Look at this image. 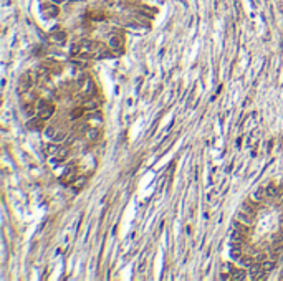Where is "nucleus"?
I'll return each mask as SVG.
<instances>
[{"label": "nucleus", "mask_w": 283, "mask_h": 281, "mask_svg": "<svg viewBox=\"0 0 283 281\" xmlns=\"http://www.w3.org/2000/svg\"><path fill=\"white\" fill-rule=\"evenodd\" d=\"M30 86H32V78H30V74H28V73H23V74L20 76V81H18V91H20V93H25V91L30 89Z\"/></svg>", "instance_id": "nucleus-4"}, {"label": "nucleus", "mask_w": 283, "mask_h": 281, "mask_svg": "<svg viewBox=\"0 0 283 281\" xmlns=\"http://www.w3.org/2000/svg\"><path fill=\"white\" fill-rule=\"evenodd\" d=\"M273 266H275V265H273V263H271V261H267V260H265V263H263V268H265V271H270V270H273Z\"/></svg>", "instance_id": "nucleus-14"}, {"label": "nucleus", "mask_w": 283, "mask_h": 281, "mask_svg": "<svg viewBox=\"0 0 283 281\" xmlns=\"http://www.w3.org/2000/svg\"><path fill=\"white\" fill-rule=\"evenodd\" d=\"M276 194H278V187L273 185V184L267 185V189H265V195H267V197H275Z\"/></svg>", "instance_id": "nucleus-6"}, {"label": "nucleus", "mask_w": 283, "mask_h": 281, "mask_svg": "<svg viewBox=\"0 0 283 281\" xmlns=\"http://www.w3.org/2000/svg\"><path fill=\"white\" fill-rule=\"evenodd\" d=\"M263 192H265L263 189H258V190L255 192V194H253V198H255V200H262V197H263Z\"/></svg>", "instance_id": "nucleus-13"}, {"label": "nucleus", "mask_w": 283, "mask_h": 281, "mask_svg": "<svg viewBox=\"0 0 283 281\" xmlns=\"http://www.w3.org/2000/svg\"><path fill=\"white\" fill-rule=\"evenodd\" d=\"M237 220H240L242 223H245V225H252V222H253V220H252V215L247 213V212H244V210L237 213Z\"/></svg>", "instance_id": "nucleus-5"}, {"label": "nucleus", "mask_w": 283, "mask_h": 281, "mask_svg": "<svg viewBox=\"0 0 283 281\" xmlns=\"http://www.w3.org/2000/svg\"><path fill=\"white\" fill-rule=\"evenodd\" d=\"M281 218H283V217H281ZM281 225H283V220H281Z\"/></svg>", "instance_id": "nucleus-17"}, {"label": "nucleus", "mask_w": 283, "mask_h": 281, "mask_svg": "<svg viewBox=\"0 0 283 281\" xmlns=\"http://www.w3.org/2000/svg\"><path fill=\"white\" fill-rule=\"evenodd\" d=\"M37 108H38V118H42L43 121L51 118L53 113H55V106H53V104H50V103H47V101H38Z\"/></svg>", "instance_id": "nucleus-1"}, {"label": "nucleus", "mask_w": 283, "mask_h": 281, "mask_svg": "<svg viewBox=\"0 0 283 281\" xmlns=\"http://www.w3.org/2000/svg\"><path fill=\"white\" fill-rule=\"evenodd\" d=\"M245 278V271L244 270H234L232 274H230V279H244Z\"/></svg>", "instance_id": "nucleus-8"}, {"label": "nucleus", "mask_w": 283, "mask_h": 281, "mask_svg": "<svg viewBox=\"0 0 283 281\" xmlns=\"http://www.w3.org/2000/svg\"><path fill=\"white\" fill-rule=\"evenodd\" d=\"M281 205H283V200H281Z\"/></svg>", "instance_id": "nucleus-18"}, {"label": "nucleus", "mask_w": 283, "mask_h": 281, "mask_svg": "<svg viewBox=\"0 0 283 281\" xmlns=\"http://www.w3.org/2000/svg\"><path fill=\"white\" fill-rule=\"evenodd\" d=\"M76 174H78V169L75 166L66 167V171L63 172V175L60 177L61 184H71V182H75V180H76Z\"/></svg>", "instance_id": "nucleus-3"}, {"label": "nucleus", "mask_w": 283, "mask_h": 281, "mask_svg": "<svg viewBox=\"0 0 283 281\" xmlns=\"http://www.w3.org/2000/svg\"><path fill=\"white\" fill-rule=\"evenodd\" d=\"M240 263H242L244 266L250 268V266L253 265V260H252V258H247V256H244V258H240Z\"/></svg>", "instance_id": "nucleus-12"}, {"label": "nucleus", "mask_w": 283, "mask_h": 281, "mask_svg": "<svg viewBox=\"0 0 283 281\" xmlns=\"http://www.w3.org/2000/svg\"><path fill=\"white\" fill-rule=\"evenodd\" d=\"M83 113H85L83 108H75V109L71 111V118H73V119H78V118H81V116H83Z\"/></svg>", "instance_id": "nucleus-9"}, {"label": "nucleus", "mask_w": 283, "mask_h": 281, "mask_svg": "<svg viewBox=\"0 0 283 281\" xmlns=\"http://www.w3.org/2000/svg\"><path fill=\"white\" fill-rule=\"evenodd\" d=\"M85 180H86L85 177H81V179H76V184H75L73 190H75V192H78V190H80V189H81V187L85 185Z\"/></svg>", "instance_id": "nucleus-11"}, {"label": "nucleus", "mask_w": 283, "mask_h": 281, "mask_svg": "<svg viewBox=\"0 0 283 281\" xmlns=\"http://www.w3.org/2000/svg\"><path fill=\"white\" fill-rule=\"evenodd\" d=\"M119 45H121L119 37H111L109 38V46H111V48H119Z\"/></svg>", "instance_id": "nucleus-10"}, {"label": "nucleus", "mask_w": 283, "mask_h": 281, "mask_svg": "<svg viewBox=\"0 0 283 281\" xmlns=\"http://www.w3.org/2000/svg\"><path fill=\"white\" fill-rule=\"evenodd\" d=\"M51 40H53V42L61 43V42H65V40H66V33H65V32H56V33L51 35Z\"/></svg>", "instance_id": "nucleus-7"}, {"label": "nucleus", "mask_w": 283, "mask_h": 281, "mask_svg": "<svg viewBox=\"0 0 283 281\" xmlns=\"http://www.w3.org/2000/svg\"><path fill=\"white\" fill-rule=\"evenodd\" d=\"M47 136H48V137H55V136H56V129H55L53 126L47 129Z\"/></svg>", "instance_id": "nucleus-15"}, {"label": "nucleus", "mask_w": 283, "mask_h": 281, "mask_svg": "<svg viewBox=\"0 0 283 281\" xmlns=\"http://www.w3.org/2000/svg\"><path fill=\"white\" fill-rule=\"evenodd\" d=\"M232 256H234V258L240 256V248H239V245H234V248H232Z\"/></svg>", "instance_id": "nucleus-16"}, {"label": "nucleus", "mask_w": 283, "mask_h": 281, "mask_svg": "<svg viewBox=\"0 0 283 281\" xmlns=\"http://www.w3.org/2000/svg\"><path fill=\"white\" fill-rule=\"evenodd\" d=\"M265 268L263 265H260V263H253V265L248 268V274H250L252 279H263L265 278Z\"/></svg>", "instance_id": "nucleus-2"}]
</instances>
